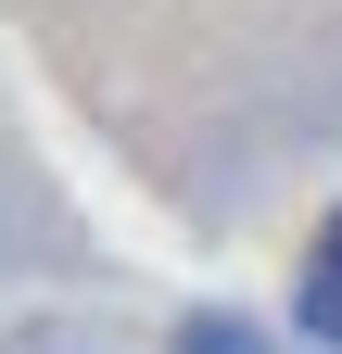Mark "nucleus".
Wrapping results in <instances>:
<instances>
[{"label": "nucleus", "mask_w": 342, "mask_h": 354, "mask_svg": "<svg viewBox=\"0 0 342 354\" xmlns=\"http://www.w3.org/2000/svg\"><path fill=\"white\" fill-rule=\"evenodd\" d=\"M305 342H330V354H342V215L305 241Z\"/></svg>", "instance_id": "obj_1"}, {"label": "nucleus", "mask_w": 342, "mask_h": 354, "mask_svg": "<svg viewBox=\"0 0 342 354\" xmlns=\"http://www.w3.org/2000/svg\"><path fill=\"white\" fill-rule=\"evenodd\" d=\"M178 354H267V342H253V329H228V317H203V329H190Z\"/></svg>", "instance_id": "obj_2"}]
</instances>
